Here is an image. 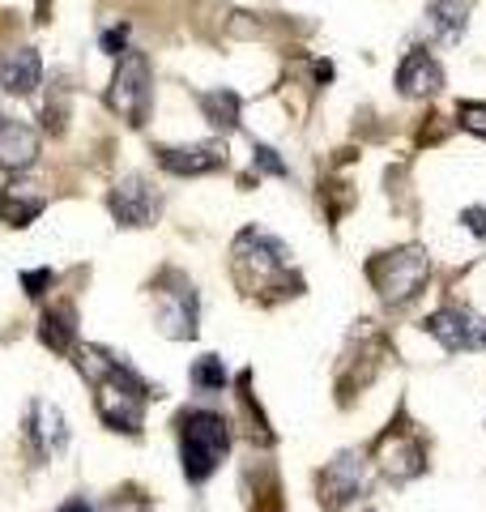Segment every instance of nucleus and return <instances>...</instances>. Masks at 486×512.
Listing matches in <instances>:
<instances>
[{"mask_svg": "<svg viewBox=\"0 0 486 512\" xmlns=\"http://www.w3.org/2000/svg\"><path fill=\"white\" fill-rule=\"evenodd\" d=\"M77 367H81V376L94 384L99 419L111 431H128V436H137L141 423H145V402L158 397V389H150V384H145L120 355H111V350H103V346L77 350Z\"/></svg>", "mask_w": 486, "mask_h": 512, "instance_id": "nucleus-1", "label": "nucleus"}, {"mask_svg": "<svg viewBox=\"0 0 486 512\" xmlns=\"http://www.w3.org/2000/svg\"><path fill=\"white\" fill-rule=\"evenodd\" d=\"M427 333L444 350H474V346H482L486 325L465 308H440V312L427 316Z\"/></svg>", "mask_w": 486, "mask_h": 512, "instance_id": "nucleus-11", "label": "nucleus"}, {"mask_svg": "<svg viewBox=\"0 0 486 512\" xmlns=\"http://www.w3.org/2000/svg\"><path fill=\"white\" fill-rule=\"evenodd\" d=\"M107 107L116 111L124 124L141 128L150 120V107H154V73H150V56L128 47L116 64V77H111V90H107Z\"/></svg>", "mask_w": 486, "mask_h": 512, "instance_id": "nucleus-5", "label": "nucleus"}, {"mask_svg": "<svg viewBox=\"0 0 486 512\" xmlns=\"http://www.w3.org/2000/svg\"><path fill=\"white\" fill-rule=\"evenodd\" d=\"M158 163L171 175H209L226 167V141H197V146H158Z\"/></svg>", "mask_w": 486, "mask_h": 512, "instance_id": "nucleus-12", "label": "nucleus"}, {"mask_svg": "<svg viewBox=\"0 0 486 512\" xmlns=\"http://www.w3.org/2000/svg\"><path fill=\"white\" fill-rule=\"evenodd\" d=\"M397 90L405 99H427V94H440L444 90V69L427 47H414L405 52V60L397 64Z\"/></svg>", "mask_w": 486, "mask_h": 512, "instance_id": "nucleus-13", "label": "nucleus"}, {"mask_svg": "<svg viewBox=\"0 0 486 512\" xmlns=\"http://www.w3.org/2000/svg\"><path fill=\"white\" fill-rule=\"evenodd\" d=\"M371 453H376V466L393 478V483H405V478L427 470V444H423V436H418V427L405 423V414H401L397 427H388L376 440Z\"/></svg>", "mask_w": 486, "mask_h": 512, "instance_id": "nucleus-6", "label": "nucleus"}, {"mask_svg": "<svg viewBox=\"0 0 486 512\" xmlns=\"http://www.w3.org/2000/svg\"><path fill=\"white\" fill-rule=\"evenodd\" d=\"M39 338H43L47 350H56V355H69V350L77 346V308H73V303H52V308L43 312Z\"/></svg>", "mask_w": 486, "mask_h": 512, "instance_id": "nucleus-18", "label": "nucleus"}, {"mask_svg": "<svg viewBox=\"0 0 486 512\" xmlns=\"http://www.w3.org/2000/svg\"><path fill=\"white\" fill-rule=\"evenodd\" d=\"M64 444H69V427H64L60 406L47 402V397H35L30 414H26V448L39 461H47V457H56Z\"/></svg>", "mask_w": 486, "mask_h": 512, "instance_id": "nucleus-9", "label": "nucleus"}, {"mask_svg": "<svg viewBox=\"0 0 486 512\" xmlns=\"http://www.w3.org/2000/svg\"><path fill=\"white\" fill-rule=\"evenodd\" d=\"M252 512H282V491H278V483H273V474L265 478V487L256 491Z\"/></svg>", "mask_w": 486, "mask_h": 512, "instance_id": "nucleus-23", "label": "nucleus"}, {"mask_svg": "<svg viewBox=\"0 0 486 512\" xmlns=\"http://www.w3.org/2000/svg\"><path fill=\"white\" fill-rule=\"evenodd\" d=\"M482 346H486V333H482Z\"/></svg>", "mask_w": 486, "mask_h": 512, "instance_id": "nucleus-28", "label": "nucleus"}, {"mask_svg": "<svg viewBox=\"0 0 486 512\" xmlns=\"http://www.w3.org/2000/svg\"><path fill=\"white\" fill-rule=\"evenodd\" d=\"M474 0H427V35L440 43H457L469 26Z\"/></svg>", "mask_w": 486, "mask_h": 512, "instance_id": "nucleus-17", "label": "nucleus"}, {"mask_svg": "<svg viewBox=\"0 0 486 512\" xmlns=\"http://www.w3.org/2000/svg\"><path fill=\"white\" fill-rule=\"evenodd\" d=\"M231 448V427L214 410H184L180 414V461L188 483H205L222 466Z\"/></svg>", "mask_w": 486, "mask_h": 512, "instance_id": "nucleus-3", "label": "nucleus"}, {"mask_svg": "<svg viewBox=\"0 0 486 512\" xmlns=\"http://www.w3.org/2000/svg\"><path fill=\"white\" fill-rule=\"evenodd\" d=\"M158 295V325L167 338H197V286H192L184 274L167 269L154 282Z\"/></svg>", "mask_w": 486, "mask_h": 512, "instance_id": "nucleus-7", "label": "nucleus"}, {"mask_svg": "<svg viewBox=\"0 0 486 512\" xmlns=\"http://www.w3.org/2000/svg\"><path fill=\"white\" fill-rule=\"evenodd\" d=\"M367 512H371V508H367Z\"/></svg>", "mask_w": 486, "mask_h": 512, "instance_id": "nucleus-30", "label": "nucleus"}, {"mask_svg": "<svg viewBox=\"0 0 486 512\" xmlns=\"http://www.w3.org/2000/svg\"><path fill=\"white\" fill-rule=\"evenodd\" d=\"M39 154L35 128L22 120H0V167L5 171H26Z\"/></svg>", "mask_w": 486, "mask_h": 512, "instance_id": "nucleus-16", "label": "nucleus"}, {"mask_svg": "<svg viewBox=\"0 0 486 512\" xmlns=\"http://www.w3.org/2000/svg\"><path fill=\"white\" fill-rule=\"evenodd\" d=\"M0 120H5V116H0Z\"/></svg>", "mask_w": 486, "mask_h": 512, "instance_id": "nucleus-29", "label": "nucleus"}, {"mask_svg": "<svg viewBox=\"0 0 486 512\" xmlns=\"http://www.w3.org/2000/svg\"><path fill=\"white\" fill-rule=\"evenodd\" d=\"M43 210H47V192L39 184L13 180L0 188V222H5V227H30Z\"/></svg>", "mask_w": 486, "mask_h": 512, "instance_id": "nucleus-14", "label": "nucleus"}, {"mask_svg": "<svg viewBox=\"0 0 486 512\" xmlns=\"http://www.w3.org/2000/svg\"><path fill=\"white\" fill-rule=\"evenodd\" d=\"M359 491H363V457L359 453H342L337 461L324 466V474H320V504L329 512H337L350 500H359Z\"/></svg>", "mask_w": 486, "mask_h": 512, "instance_id": "nucleus-10", "label": "nucleus"}, {"mask_svg": "<svg viewBox=\"0 0 486 512\" xmlns=\"http://www.w3.org/2000/svg\"><path fill=\"white\" fill-rule=\"evenodd\" d=\"M192 384L205 393H222L226 389V367L218 355H201L197 363H192Z\"/></svg>", "mask_w": 486, "mask_h": 512, "instance_id": "nucleus-20", "label": "nucleus"}, {"mask_svg": "<svg viewBox=\"0 0 486 512\" xmlns=\"http://www.w3.org/2000/svg\"><path fill=\"white\" fill-rule=\"evenodd\" d=\"M201 111H205L209 124L222 128V133L239 128V94L235 90H209V94H201Z\"/></svg>", "mask_w": 486, "mask_h": 512, "instance_id": "nucleus-19", "label": "nucleus"}, {"mask_svg": "<svg viewBox=\"0 0 486 512\" xmlns=\"http://www.w3.org/2000/svg\"><path fill=\"white\" fill-rule=\"evenodd\" d=\"M252 171H256V175H278V180H286V175H290V167L278 158V150L261 146V141L252 146Z\"/></svg>", "mask_w": 486, "mask_h": 512, "instance_id": "nucleus-21", "label": "nucleus"}, {"mask_svg": "<svg viewBox=\"0 0 486 512\" xmlns=\"http://www.w3.org/2000/svg\"><path fill=\"white\" fill-rule=\"evenodd\" d=\"M124 39H128V26H111L107 35H103V52H107V56H124V52H128Z\"/></svg>", "mask_w": 486, "mask_h": 512, "instance_id": "nucleus-25", "label": "nucleus"}, {"mask_svg": "<svg viewBox=\"0 0 486 512\" xmlns=\"http://www.w3.org/2000/svg\"><path fill=\"white\" fill-rule=\"evenodd\" d=\"M461 222H465V227L474 231L478 239H486V210H482V205H469V210L461 214Z\"/></svg>", "mask_w": 486, "mask_h": 512, "instance_id": "nucleus-26", "label": "nucleus"}, {"mask_svg": "<svg viewBox=\"0 0 486 512\" xmlns=\"http://www.w3.org/2000/svg\"><path fill=\"white\" fill-rule=\"evenodd\" d=\"M231 274L243 295L252 299H286L303 291V278L290 265V248L269 231H239L231 244Z\"/></svg>", "mask_w": 486, "mask_h": 512, "instance_id": "nucleus-2", "label": "nucleus"}, {"mask_svg": "<svg viewBox=\"0 0 486 512\" xmlns=\"http://www.w3.org/2000/svg\"><path fill=\"white\" fill-rule=\"evenodd\" d=\"M427 252L418 244H405V248H393V252H376L367 261V278L371 286L380 291L384 303H393V308H401V303H410L418 291L427 286Z\"/></svg>", "mask_w": 486, "mask_h": 512, "instance_id": "nucleus-4", "label": "nucleus"}, {"mask_svg": "<svg viewBox=\"0 0 486 512\" xmlns=\"http://www.w3.org/2000/svg\"><path fill=\"white\" fill-rule=\"evenodd\" d=\"M43 82V60L35 47H9L0 56V86L9 94H35Z\"/></svg>", "mask_w": 486, "mask_h": 512, "instance_id": "nucleus-15", "label": "nucleus"}, {"mask_svg": "<svg viewBox=\"0 0 486 512\" xmlns=\"http://www.w3.org/2000/svg\"><path fill=\"white\" fill-rule=\"evenodd\" d=\"M457 120H461L465 133H474V137L486 141V103H461L457 107Z\"/></svg>", "mask_w": 486, "mask_h": 512, "instance_id": "nucleus-22", "label": "nucleus"}, {"mask_svg": "<svg viewBox=\"0 0 486 512\" xmlns=\"http://www.w3.org/2000/svg\"><path fill=\"white\" fill-rule=\"evenodd\" d=\"M111 218L120 222V227H150V222L158 218L162 210V197L150 188V180H141V175H128V180H120L116 188H111Z\"/></svg>", "mask_w": 486, "mask_h": 512, "instance_id": "nucleus-8", "label": "nucleus"}, {"mask_svg": "<svg viewBox=\"0 0 486 512\" xmlns=\"http://www.w3.org/2000/svg\"><path fill=\"white\" fill-rule=\"evenodd\" d=\"M52 282H56L52 269H35V274H22V286H26V295H30V299H43Z\"/></svg>", "mask_w": 486, "mask_h": 512, "instance_id": "nucleus-24", "label": "nucleus"}, {"mask_svg": "<svg viewBox=\"0 0 486 512\" xmlns=\"http://www.w3.org/2000/svg\"><path fill=\"white\" fill-rule=\"evenodd\" d=\"M56 512H94L86 500H69V504H64V508H56Z\"/></svg>", "mask_w": 486, "mask_h": 512, "instance_id": "nucleus-27", "label": "nucleus"}]
</instances>
